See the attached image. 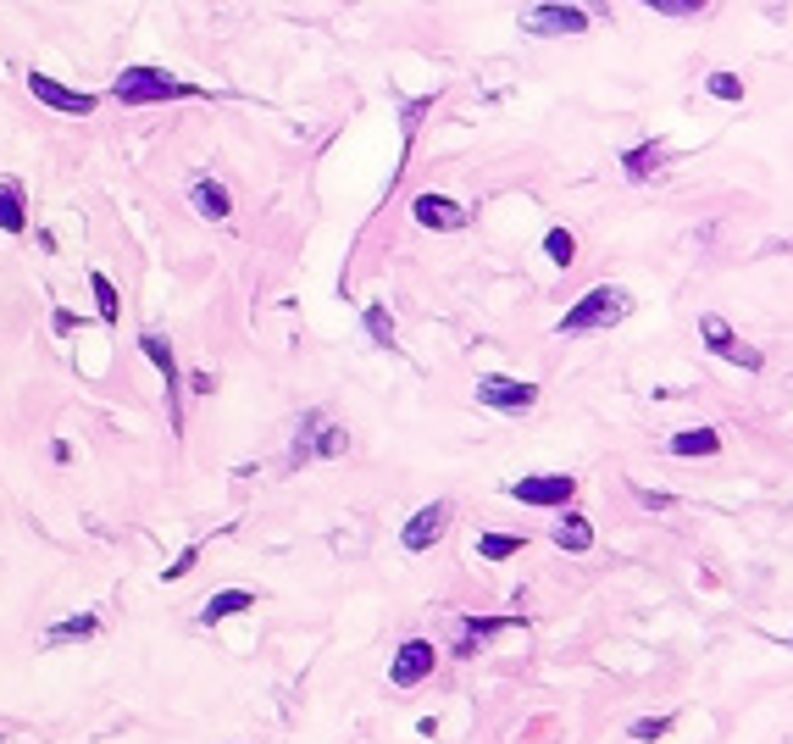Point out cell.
<instances>
[{"mask_svg":"<svg viewBox=\"0 0 793 744\" xmlns=\"http://www.w3.org/2000/svg\"><path fill=\"white\" fill-rule=\"evenodd\" d=\"M450 517H456V512H450V501H433V506H422V512L400 528V545H405L411 556H416V550H433L438 539H445Z\"/></svg>","mask_w":793,"mask_h":744,"instance_id":"30bf717a","label":"cell"},{"mask_svg":"<svg viewBox=\"0 0 793 744\" xmlns=\"http://www.w3.org/2000/svg\"><path fill=\"white\" fill-rule=\"evenodd\" d=\"M90 289H95V306H101V322H117L123 317V300H117V284L106 273H90Z\"/></svg>","mask_w":793,"mask_h":744,"instance_id":"7402d4cb","label":"cell"},{"mask_svg":"<svg viewBox=\"0 0 793 744\" xmlns=\"http://www.w3.org/2000/svg\"><path fill=\"white\" fill-rule=\"evenodd\" d=\"M521 34H539V39H572L588 34V12L572 7V0H539V7L521 12Z\"/></svg>","mask_w":793,"mask_h":744,"instance_id":"3957f363","label":"cell"},{"mask_svg":"<svg viewBox=\"0 0 793 744\" xmlns=\"http://www.w3.org/2000/svg\"><path fill=\"white\" fill-rule=\"evenodd\" d=\"M433 661H438L433 639H405L400 655L389 661V684H394V689H416V684L433 673Z\"/></svg>","mask_w":793,"mask_h":744,"instance_id":"9c48e42d","label":"cell"},{"mask_svg":"<svg viewBox=\"0 0 793 744\" xmlns=\"http://www.w3.org/2000/svg\"><path fill=\"white\" fill-rule=\"evenodd\" d=\"M72 328H78V317H72V311H56V334H61V340L72 334Z\"/></svg>","mask_w":793,"mask_h":744,"instance_id":"f546056e","label":"cell"},{"mask_svg":"<svg viewBox=\"0 0 793 744\" xmlns=\"http://www.w3.org/2000/svg\"><path fill=\"white\" fill-rule=\"evenodd\" d=\"M139 351L156 362V373H161V384H166V417H172V428H184V389H179V362H172V345H166L161 334H139Z\"/></svg>","mask_w":793,"mask_h":744,"instance_id":"52a82bcc","label":"cell"},{"mask_svg":"<svg viewBox=\"0 0 793 744\" xmlns=\"http://www.w3.org/2000/svg\"><path fill=\"white\" fill-rule=\"evenodd\" d=\"M101 628V617H90V611H83V617H67V622H56L50 633H45V644H72V639H90Z\"/></svg>","mask_w":793,"mask_h":744,"instance_id":"ffe728a7","label":"cell"},{"mask_svg":"<svg viewBox=\"0 0 793 744\" xmlns=\"http://www.w3.org/2000/svg\"><path fill=\"white\" fill-rule=\"evenodd\" d=\"M666 450H671V456H716V450H722V434H716V428H682V434L666 439Z\"/></svg>","mask_w":793,"mask_h":744,"instance_id":"d6986e66","label":"cell"},{"mask_svg":"<svg viewBox=\"0 0 793 744\" xmlns=\"http://www.w3.org/2000/svg\"><path fill=\"white\" fill-rule=\"evenodd\" d=\"M699 340H704V351H711V356H722V362H733V367H744V373H760V367H766V356H760L755 345H744V340L733 334V322L716 317V311L699 317Z\"/></svg>","mask_w":793,"mask_h":744,"instance_id":"5b68a950","label":"cell"},{"mask_svg":"<svg viewBox=\"0 0 793 744\" xmlns=\"http://www.w3.org/2000/svg\"><path fill=\"white\" fill-rule=\"evenodd\" d=\"M639 7H655L660 18H699L711 0H639Z\"/></svg>","mask_w":793,"mask_h":744,"instance_id":"484cf974","label":"cell"},{"mask_svg":"<svg viewBox=\"0 0 793 744\" xmlns=\"http://www.w3.org/2000/svg\"><path fill=\"white\" fill-rule=\"evenodd\" d=\"M622 168H628V179H633V184L655 179V173L666 168V145H660V139H644V145L622 150Z\"/></svg>","mask_w":793,"mask_h":744,"instance_id":"5bb4252c","label":"cell"},{"mask_svg":"<svg viewBox=\"0 0 793 744\" xmlns=\"http://www.w3.org/2000/svg\"><path fill=\"white\" fill-rule=\"evenodd\" d=\"M505 494H510V501H521V506H572L577 478H566V472H539V478L505 483Z\"/></svg>","mask_w":793,"mask_h":744,"instance_id":"8992f818","label":"cell"},{"mask_svg":"<svg viewBox=\"0 0 793 744\" xmlns=\"http://www.w3.org/2000/svg\"><path fill=\"white\" fill-rule=\"evenodd\" d=\"M28 228V195L18 179H0V233H23Z\"/></svg>","mask_w":793,"mask_h":744,"instance_id":"9a60e30c","label":"cell"},{"mask_svg":"<svg viewBox=\"0 0 793 744\" xmlns=\"http://www.w3.org/2000/svg\"><path fill=\"white\" fill-rule=\"evenodd\" d=\"M189 206H195L206 222H228V217H233V195H228L217 179H195V184H189Z\"/></svg>","mask_w":793,"mask_h":744,"instance_id":"4fadbf2b","label":"cell"},{"mask_svg":"<svg viewBox=\"0 0 793 744\" xmlns=\"http://www.w3.org/2000/svg\"><path fill=\"white\" fill-rule=\"evenodd\" d=\"M550 539H555L561 550H572V556L594 550V528H588V517H583V512H566V517L550 528Z\"/></svg>","mask_w":793,"mask_h":744,"instance_id":"2e32d148","label":"cell"},{"mask_svg":"<svg viewBox=\"0 0 793 744\" xmlns=\"http://www.w3.org/2000/svg\"><path fill=\"white\" fill-rule=\"evenodd\" d=\"M411 211H416V222H422V228H438V233H456V228H467V222H472L461 201H450V195H433V190H427V195H416V201H411Z\"/></svg>","mask_w":793,"mask_h":744,"instance_id":"7c38bea8","label":"cell"},{"mask_svg":"<svg viewBox=\"0 0 793 744\" xmlns=\"http://www.w3.org/2000/svg\"><path fill=\"white\" fill-rule=\"evenodd\" d=\"M344 445H349V434L327 417V411H306L300 428H295V450H289V461L300 467V461H317V456H344Z\"/></svg>","mask_w":793,"mask_h":744,"instance_id":"277c9868","label":"cell"},{"mask_svg":"<svg viewBox=\"0 0 793 744\" xmlns=\"http://www.w3.org/2000/svg\"><path fill=\"white\" fill-rule=\"evenodd\" d=\"M666 733H671V717H639V722H633V739H644V744H650V739H666Z\"/></svg>","mask_w":793,"mask_h":744,"instance_id":"4316f807","label":"cell"},{"mask_svg":"<svg viewBox=\"0 0 793 744\" xmlns=\"http://www.w3.org/2000/svg\"><path fill=\"white\" fill-rule=\"evenodd\" d=\"M521 617H461V644H456V655H472L483 639H494L499 628H516Z\"/></svg>","mask_w":793,"mask_h":744,"instance_id":"ac0fdd59","label":"cell"},{"mask_svg":"<svg viewBox=\"0 0 793 744\" xmlns=\"http://www.w3.org/2000/svg\"><path fill=\"white\" fill-rule=\"evenodd\" d=\"M633 494H639V506H650V512H666V506H671L666 489H633Z\"/></svg>","mask_w":793,"mask_h":744,"instance_id":"f1b7e54d","label":"cell"},{"mask_svg":"<svg viewBox=\"0 0 793 744\" xmlns=\"http://www.w3.org/2000/svg\"><path fill=\"white\" fill-rule=\"evenodd\" d=\"M239 611H255V595H250V590H222V595H211V600L200 606V622L211 628V622H228V617H239Z\"/></svg>","mask_w":793,"mask_h":744,"instance_id":"e0dca14e","label":"cell"},{"mask_svg":"<svg viewBox=\"0 0 793 744\" xmlns=\"http://www.w3.org/2000/svg\"><path fill=\"white\" fill-rule=\"evenodd\" d=\"M367 334H372V345L394 351V317H389L383 306H367Z\"/></svg>","mask_w":793,"mask_h":744,"instance_id":"cb8c5ba5","label":"cell"},{"mask_svg":"<svg viewBox=\"0 0 793 744\" xmlns=\"http://www.w3.org/2000/svg\"><path fill=\"white\" fill-rule=\"evenodd\" d=\"M628 311H633V295H628L622 284H594V289L555 322V334H605V328L628 322Z\"/></svg>","mask_w":793,"mask_h":744,"instance_id":"6da1fadb","label":"cell"},{"mask_svg":"<svg viewBox=\"0 0 793 744\" xmlns=\"http://www.w3.org/2000/svg\"><path fill=\"white\" fill-rule=\"evenodd\" d=\"M189 95H200L189 78H179V72H166V67H123L117 78H112V101H123V106H156V101H189Z\"/></svg>","mask_w":793,"mask_h":744,"instance_id":"7a4b0ae2","label":"cell"},{"mask_svg":"<svg viewBox=\"0 0 793 744\" xmlns=\"http://www.w3.org/2000/svg\"><path fill=\"white\" fill-rule=\"evenodd\" d=\"M544 256H550L555 267H572V262H577V239H572L566 228H550V233H544Z\"/></svg>","mask_w":793,"mask_h":744,"instance_id":"603a6c76","label":"cell"},{"mask_svg":"<svg viewBox=\"0 0 793 744\" xmlns=\"http://www.w3.org/2000/svg\"><path fill=\"white\" fill-rule=\"evenodd\" d=\"M521 545H527L521 534H483V539H478V556H483V561H510V556H521Z\"/></svg>","mask_w":793,"mask_h":744,"instance_id":"44dd1931","label":"cell"},{"mask_svg":"<svg viewBox=\"0 0 793 744\" xmlns=\"http://www.w3.org/2000/svg\"><path fill=\"white\" fill-rule=\"evenodd\" d=\"M195 561H200V550H195V545H189V550H184V556H179V561H172V566H166V572H161V577H166V584H172V577H189V572H195Z\"/></svg>","mask_w":793,"mask_h":744,"instance_id":"83f0119b","label":"cell"},{"mask_svg":"<svg viewBox=\"0 0 793 744\" xmlns=\"http://www.w3.org/2000/svg\"><path fill=\"white\" fill-rule=\"evenodd\" d=\"M28 95L45 101L50 112H67V117H90V112H95V95H90V90H67V84H56L50 72H28Z\"/></svg>","mask_w":793,"mask_h":744,"instance_id":"ba28073f","label":"cell"},{"mask_svg":"<svg viewBox=\"0 0 793 744\" xmlns=\"http://www.w3.org/2000/svg\"><path fill=\"white\" fill-rule=\"evenodd\" d=\"M478 400H483V405H494V411H527V405L539 400V384L489 373V378H478Z\"/></svg>","mask_w":793,"mask_h":744,"instance_id":"8fae6325","label":"cell"},{"mask_svg":"<svg viewBox=\"0 0 793 744\" xmlns=\"http://www.w3.org/2000/svg\"><path fill=\"white\" fill-rule=\"evenodd\" d=\"M704 90H711L716 101H744V78L738 72H711V78H704Z\"/></svg>","mask_w":793,"mask_h":744,"instance_id":"d4e9b609","label":"cell"}]
</instances>
